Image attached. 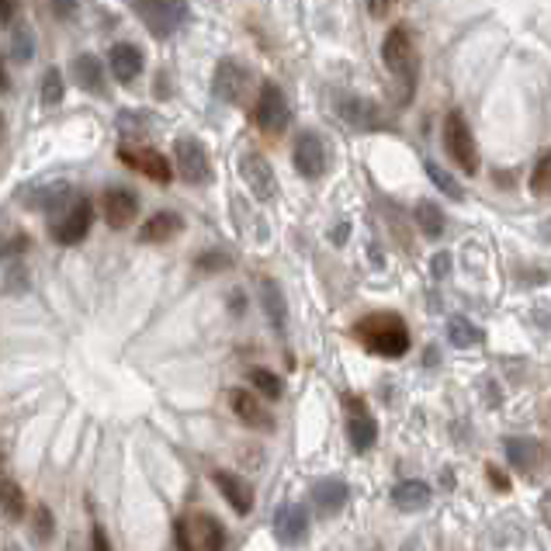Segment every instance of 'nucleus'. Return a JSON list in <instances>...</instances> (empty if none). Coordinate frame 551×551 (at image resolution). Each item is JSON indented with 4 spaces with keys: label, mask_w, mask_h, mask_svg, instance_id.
Instances as JSON below:
<instances>
[{
    "label": "nucleus",
    "mask_w": 551,
    "mask_h": 551,
    "mask_svg": "<svg viewBox=\"0 0 551 551\" xmlns=\"http://www.w3.org/2000/svg\"><path fill=\"white\" fill-rule=\"evenodd\" d=\"M295 170L306 177V180H319V177L330 170V150L323 142L319 133H302L295 139Z\"/></svg>",
    "instance_id": "nucleus-9"
},
{
    "label": "nucleus",
    "mask_w": 551,
    "mask_h": 551,
    "mask_svg": "<svg viewBox=\"0 0 551 551\" xmlns=\"http://www.w3.org/2000/svg\"><path fill=\"white\" fill-rule=\"evenodd\" d=\"M344 406H347V437H351L354 451H368V447H375L378 423H375V417L368 413V406H364L357 396H347L344 399Z\"/></svg>",
    "instance_id": "nucleus-13"
},
{
    "label": "nucleus",
    "mask_w": 551,
    "mask_h": 551,
    "mask_svg": "<svg viewBox=\"0 0 551 551\" xmlns=\"http://www.w3.org/2000/svg\"><path fill=\"white\" fill-rule=\"evenodd\" d=\"M52 11H56L63 22H69V18H73V11H77V0H52Z\"/></svg>",
    "instance_id": "nucleus-41"
},
{
    "label": "nucleus",
    "mask_w": 551,
    "mask_h": 551,
    "mask_svg": "<svg viewBox=\"0 0 551 551\" xmlns=\"http://www.w3.org/2000/svg\"><path fill=\"white\" fill-rule=\"evenodd\" d=\"M274 534L281 545H302L306 534H309V513L302 503H281L278 513H274Z\"/></svg>",
    "instance_id": "nucleus-14"
},
{
    "label": "nucleus",
    "mask_w": 551,
    "mask_h": 551,
    "mask_svg": "<svg viewBox=\"0 0 551 551\" xmlns=\"http://www.w3.org/2000/svg\"><path fill=\"white\" fill-rule=\"evenodd\" d=\"M174 163L177 174L184 177L188 184H208L212 180V160H208V150L201 146L195 135H180L174 142Z\"/></svg>",
    "instance_id": "nucleus-8"
},
{
    "label": "nucleus",
    "mask_w": 551,
    "mask_h": 551,
    "mask_svg": "<svg viewBox=\"0 0 551 551\" xmlns=\"http://www.w3.org/2000/svg\"><path fill=\"white\" fill-rule=\"evenodd\" d=\"M7 87H11V80L4 77V67H0V90H7Z\"/></svg>",
    "instance_id": "nucleus-46"
},
{
    "label": "nucleus",
    "mask_w": 551,
    "mask_h": 551,
    "mask_svg": "<svg viewBox=\"0 0 551 551\" xmlns=\"http://www.w3.org/2000/svg\"><path fill=\"white\" fill-rule=\"evenodd\" d=\"M399 0H368V11H372V18H389L392 14V7H396Z\"/></svg>",
    "instance_id": "nucleus-39"
},
{
    "label": "nucleus",
    "mask_w": 551,
    "mask_h": 551,
    "mask_svg": "<svg viewBox=\"0 0 551 551\" xmlns=\"http://www.w3.org/2000/svg\"><path fill=\"white\" fill-rule=\"evenodd\" d=\"M135 11L156 39H170L177 28L188 22V0H139Z\"/></svg>",
    "instance_id": "nucleus-4"
},
{
    "label": "nucleus",
    "mask_w": 551,
    "mask_h": 551,
    "mask_svg": "<svg viewBox=\"0 0 551 551\" xmlns=\"http://www.w3.org/2000/svg\"><path fill=\"white\" fill-rule=\"evenodd\" d=\"M73 80L87 94H105V67H101V60L90 56V52H80L73 60Z\"/></svg>",
    "instance_id": "nucleus-24"
},
{
    "label": "nucleus",
    "mask_w": 551,
    "mask_h": 551,
    "mask_svg": "<svg viewBox=\"0 0 551 551\" xmlns=\"http://www.w3.org/2000/svg\"><path fill=\"white\" fill-rule=\"evenodd\" d=\"M111 73H115V80L118 84H133L135 77L142 73V52H139V45L133 42H118L111 45Z\"/></svg>",
    "instance_id": "nucleus-20"
},
{
    "label": "nucleus",
    "mask_w": 551,
    "mask_h": 551,
    "mask_svg": "<svg viewBox=\"0 0 551 551\" xmlns=\"http://www.w3.org/2000/svg\"><path fill=\"white\" fill-rule=\"evenodd\" d=\"M447 340L464 351V347H475V344H479V330H475L464 316H451V319H447Z\"/></svg>",
    "instance_id": "nucleus-32"
},
{
    "label": "nucleus",
    "mask_w": 551,
    "mask_h": 551,
    "mask_svg": "<svg viewBox=\"0 0 551 551\" xmlns=\"http://www.w3.org/2000/svg\"><path fill=\"white\" fill-rule=\"evenodd\" d=\"M118 160H122L129 170L150 177L156 184H170V177H174L170 160L160 153V150H150V146H122V150H118Z\"/></svg>",
    "instance_id": "nucleus-10"
},
{
    "label": "nucleus",
    "mask_w": 551,
    "mask_h": 551,
    "mask_svg": "<svg viewBox=\"0 0 551 551\" xmlns=\"http://www.w3.org/2000/svg\"><path fill=\"white\" fill-rule=\"evenodd\" d=\"M340 115L354 129H381V111L368 97H340Z\"/></svg>",
    "instance_id": "nucleus-23"
},
{
    "label": "nucleus",
    "mask_w": 551,
    "mask_h": 551,
    "mask_svg": "<svg viewBox=\"0 0 551 551\" xmlns=\"http://www.w3.org/2000/svg\"><path fill=\"white\" fill-rule=\"evenodd\" d=\"M451 274V253H437L434 257V278H447Z\"/></svg>",
    "instance_id": "nucleus-42"
},
{
    "label": "nucleus",
    "mask_w": 551,
    "mask_h": 551,
    "mask_svg": "<svg viewBox=\"0 0 551 551\" xmlns=\"http://www.w3.org/2000/svg\"><path fill=\"white\" fill-rule=\"evenodd\" d=\"M212 90H216V97L225 101V105H243V97H246V90H250V73H246V67L236 63V60H222L219 67H216Z\"/></svg>",
    "instance_id": "nucleus-11"
},
{
    "label": "nucleus",
    "mask_w": 551,
    "mask_h": 551,
    "mask_svg": "<svg viewBox=\"0 0 551 551\" xmlns=\"http://www.w3.org/2000/svg\"><path fill=\"white\" fill-rule=\"evenodd\" d=\"M0 510L11 517V520H22L24 517V492L22 485L14 482L4 468H0Z\"/></svg>",
    "instance_id": "nucleus-27"
},
{
    "label": "nucleus",
    "mask_w": 551,
    "mask_h": 551,
    "mask_svg": "<svg viewBox=\"0 0 551 551\" xmlns=\"http://www.w3.org/2000/svg\"><path fill=\"white\" fill-rule=\"evenodd\" d=\"M174 537L180 551H222L225 548V528L212 513H191L174 524Z\"/></svg>",
    "instance_id": "nucleus-3"
},
{
    "label": "nucleus",
    "mask_w": 551,
    "mask_h": 551,
    "mask_svg": "<svg viewBox=\"0 0 551 551\" xmlns=\"http://www.w3.org/2000/svg\"><path fill=\"white\" fill-rule=\"evenodd\" d=\"M195 264H198L201 271H225V267L233 264V261H229L222 250H208V253H201Z\"/></svg>",
    "instance_id": "nucleus-36"
},
{
    "label": "nucleus",
    "mask_w": 551,
    "mask_h": 551,
    "mask_svg": "<svg viewBox=\"0 0 551 551\" xmlns=\"http://www.w3.org/2000/svg\"><path fill=\"white\" fill-rule=\"evenodd\" d=\"M28 250V233H11L0 240V261H14Z\"/></svg>",
    "instance_id": "nucleus-35"
},
{
    "label": "nucleus",
    "mask_w": 551,
    "mask_h": 551,
    "mask_svg": "<svg viewBox=\"0 0 551 551\" xmlns=\"http://www.w3.org/2000/svg\"><path fill=\"white\" fill-rule=\"evenodd\" d=\"M22 285H28V274H22V267L14 264V271H11V281H7V291H18Z\"/></svg>",
    "instance_id": "nucleus-44"
},
{
    "label": "nucleus",
    "mask_w": 551,
    "mask_h": 551,
    "mask_svg": "<svg viewBox=\"0 0 551 551\" xmlns=\"http://www.w3.org/2000/svg\"><path fill=\"white\" fill-rule=\"evenodd\" d=\"M381 60L389 73L399 80V90H402V105L413 97V87H417V49H413V35L406 24H396L385 42H381Z\"/></svg>",
    "instance_id": "nucleus-2"
},
{
    "label": "nucleus",
    "mask_w": 551,
    "mask_h": 551,
    "mask_svg": "<svg viewBox=\"0 0 551 551\" xmlns=\"http://www.w3.org/2000/svg\"><path fill=\"white\" fill-rule=\"evenodd\" d=\"M530 195L545 198L551 195V150H541L534 160V170H530Z\"/></svg>",
    "instance_id": "nucleus-29"
},
{
    "label": "nucleus",
    "mask_w": 551,
    "mask_h": 551,
    "mask_svg": "<svg viewBox=\"0 0 551 551\" xmlns=\"http://www.w3.org/2000/svg\"><path fill=\"white\" fill-rule=\"evenodd\" d=\"M67 201H69V184H67V180L39 184L35 191H28V195H24V205H28V208H35V212H52V208H60V205H67Z\"/></svg>",
    "instance_id": "nucleus-26"
},
{
    "label": "nucleus",
    "mask_w": 551,
    "mask_h": 551,
    "mask_svg": "<svg viewBox=\"0 0 551 551\" xmlns=\"http://www.w3.org/2000/svg\"><path fill=\"white\" fill-rule=\"evenodd\" d=\"M240 174L250 188V195L257 201H271L278 195V180H274V170L261 153H243L240 156Z\"/></svg>",
    "instance_id": "nucleus-12"
},
{
    "label": "nucleus",
    "mask_w": 551,
    "mask_h": 551,
    "mask_svg": "<svg viewBox=\"0 0 551 551\" xmlns=\"http://www.w3.org/2000/svg\"><path fill=\"white\" fill-rule=\"evenodd\" d=\"M309 500H312V510H316L323 520H330V517H336L340 510L347 507L351 489L344 482H336V479H319V482L312 485Z\"/></svg>",
    "instance_id": "nucleus-18"
},
{
    "label": "nucleus",
    "mask_w": 551,
    "mask_h": 551,
    "mask_svg": "<svg viewBox=\"0 0 551 551\" xmlns=\"http://www.w3.org/2000/svg\"><path fill=\"white\" fill-rule=\"evenodd\" d=\"M52 534V517H49V507H39L35 510V537L45 541Z\"/></svg>",
    "instance_id": "nucleus-37"
},
{
    "label": "nucleus",
    "mask_w": 551,
    "mask_h": 551,
    "mask_svg": "<svg viewBox=\"0 0 551 551\" xmlns=\"http://www.w3.org/2000/svg\"><path fill=\"white\" fill-rule=\"evenodd\" d=\"M507 462L528 479L537 482L551 472V447L541 441H528V437H510L507 441Z\"/></svg>",
    "instance_id": "nucleus-6"
},
{
    "label": "nucleus",
    "mask_w": 551,
    "mask_h": 551,
    "mask_svg": "<svg viewBox=\"0 0 551 551\" xmlns=\"http://www.w3.org/2000/svg\"><path fill=\"white\" fill-rule=\"evenodd\" d=\"M90 222H94V205L87 198L73 201L67 212V219L56 222V240L63 243V246H73V243H80L84 236L90 233Z\"/></svg>",
    "instance_id": "nucleus-17"
},
{
    "label": "nucleus",
    "mask_w": 551,
    "mask_h": 551,
    "mask_svg": "<svg viewBox=\"0 0 551 551\" xmlns=\"http://www.w3.org/2000/svg\"><path fill=\"white\" fill-rule=\"evenodd\" d=\"M229 409L240 417V423L253 427V430H274V417L261 406V399L250 389H229Z\"/></svg>",
    "instance_id": "nucleus-16"
},
{
    "label": "nucleus",
    "mask_w": 551,
    "mask_h": 551,
    "mask_svg": "<svg viewBox=\"0 0 551 551\" xmlns=\"http://www.w3.org/2000/svg\"><path fill=\"white\" fill-rule=\"evenodd\" d=\"M4 125H7V122H4V111H0V142H4Z\"/></svg>",
    "instance_id": "nucleus-47"
},
{
    "label": "nucleus",
    "mask_w": 551,
    "mask_h": 551,
    "mask_svg": "<svg viewBox=\"0 0 551 551\" xmlns=\"http://www.w3.org/2000/svg\"><path fill=\"white\" fill-rule=\"evenodd\" d=\"M184 233V219L177 212H156L150 219L142 222L139 229V240L142 243H167V240H177Z\"/></svg>",
    "instance_id": "nucleus-21"
},
{
    "label": "nucleus",
    "mask_w": 551,
    "mask_h": 551,
    "mask_svg": "<svg viewBox=\"0 0 551 551\" xmlns=\"http://www.w3.org/2000/svg\"><path fill=\"white\" fill-rule=\"evenodd\" d=\"M427 177H430V180H434V184H437V188H441V191L451 201H462L464 198V191L458 188V180H455L451 174H444V170L437 167V163H434V160H427Z\"/></svg>",
    "instance_id": "nucleus-34"
},
{
    "label": "nucleus",
    "mask_w": 551,
    "mask_h": 551,
    "mask_svg": "<svg viewBox=\"0 0 551 551\" xmlns=\"http://www.w3.org/2000/svg\"><path fill=\"white\" fill-rule=\"evenodd\" d=\"M413 216H417L419 233H423L427 240H441L444 236V212L434 205V201H419Z\"/></svg>",
    "instance_id": "nucleus-28"
},
{
    "label": "nucleus",
    "mask_w": 551,
    "mask_h": 551,
    "mask_svg": "<svg viewBox=\"0 0 551 551\" xmlns=\"http://www.w3.org/2000/svg\"><path fill=\"white\" fill-rule=\"evenodd\" d=\"M246 378H250V385H253L264 399H271V402L281 399V392H285V381L274 375V372H267V368H250V375Z\"/></svg>",
    "instance_id": "nucleus-31"
},
{
    "label": "nucleus",
    "mask_w": 551,
    "mask_h": 551,
    "mask_svg": "<svg viewBox=\"0 0 551 551\" xmlns=\"http://www.w3.org/2000/svg\"><path fill=\"white\" fill-rule=\"evenodd\" d=\"M261 306L267 312V323L281 333L288 326V306L285 295H281V285L274 278H261Z\"/></svg>",
    "instance_id": "nucleus-25"
},
{
    "label": "nucleus",
    "mask_w": 551,
    "mask_h": 551,
    "mask_svg": "<svg viewBox=\"0 0 551 551\" xmlns=\"http://www.w3.org/2000/svg\"><path fill=\"white\" fill-rule=\"evenodd\" d=\"M90 551H111V541L101 524H94V530H90Z\"/></svg>",
    "instance_id": "nucleus-40"
},
{
    "label": "nucleus",
    "mask_w": 551,
    "mask_h": 551,
    "mask_svg": "<svg viewBox=\"0 0 551 551\" xmlns=\"http://www.w3.org/2000/svg\"><path fill=\"white\" fill-rule=\"evenodd\" d=\"M212 482H216V489L225 496V503L236 510L240 517H246L253 510V485L240 479L236 472H222L219 468V472H212Z\"/></svg>",
    "instance_id": "nucleus-19"
},
{
    "label": "nucleus",
    "mask_w": 551,
    "mask_h": 551,
    "mask_svg": "<svg viewBox=\"0 0 551 551\" xmlns=\"http://www.w3.org/2000/svg\"><path fill=\"white\" fill-rule=\"evenodd\" d=\"M392 507L402 510V513H419V510L430 507V485L419 482V479H406L392 489Z\"/></svg>",
    "instance_id": "nucleus-22"
},
{
    "label": "nucleus",
    "mask_w": 551,
    "mask_h": 551,
    "mask_svg": "<svg viewBox=\"0 0 551 551\" xmlns=\"http://www.w3.org/2000/svg\"><path fill=\"white\" fill-rule=\"evenodd\" d=\"M485 479H489V485H492L496 492H510V479L496 468V464H485Z\"/></svg>",
    "instance_id": "nucleus-38"
},
{
    "label": "nucleus",
    "mask_w": 551,
    "mask_h": 551,
    "mask_svg": "<svg viewBox=\"0 0 551 551\" xmlns=\"http://www.w3.org/2000/svg\"><path fill=\"white\" fill-rule=\"evenodd\" d=\"M101 208H105V222L111 229H129L139 216V198L125 188H108L101 198Z\"/></svg>",
    "instance_id": "nucleus-15"
},
{
    "label": "nucleus",
    "mask_w": 551,
    "mask_h": 551,
    "mask_svg": "<svg viewBox=\"0 0 551 551\" xmlns=\"http://www.w3.org/2000/svg\"><path fill=\"white\" fill-rule=\"evenodd\" d=\"M444 150H447V156L462 167L464 174L479 170V150H475V139H472V129H468L462 111H451L444 118Z\"/></svg>",
    "instance_id": "nucleus-5"
},
{
    "label": "nucleus",
    "mask_w": 551,
    "mask_h": 551,
    "mask_svg": "<svg viewBox=\"0 0 551 551\" xmlns=\"http://www.w3.org/2000/svg\"><path fill=\"white\" fill-rule=\"evenodd\" d=\"M354 336L364 344V351L378 357H402L409 351V326L396 312H372L354 323Z\"/></svg>",
    "instance_id": "nucleus-1"
},
{
    "label": "nucleus",
    "mask_w": 551,
    "mask_h": 551,
    "mask_svg": "<svg viewBox=\"0 0 551 551\" xmlns=\"http://www.w3.org/2000/svg\"><path fill=\"white\" fill-rule=\"evenodd\" d=\"M14 7H18V0H0V24H11Z\"/></svg>",
    "instance_id": "nucleus-43"
},
{
    "label": "nucleus",
    "mask_w": 551,
    "mask_h": 551,
    "mask_svg": "<svg viewBox=\"0 0 551 551\" xmlns=\"http://www.w3.org/2000/svg\"><path fill=\"white\" fill-rule=\"evenodd\" d=\"M11 56H14V63H32V56H35V32H32V24H18L11 32Z\"/></svg>",
    "instance_id": "nucleus-30"
},
{
    "label": "nucleus",
    "mask_w": 551,
    "mask_h": 551,
    "mask_svg": "<svg viewBox=\"0 0 551 551\" xmlns=\"http://www.w3.org/2000/svg\"><path fill=\"white\" fill-rule=\"evenodd\" d=\"M7 551H22V548H14V545H7Z\"/></svg>",
    "instance_id": "nucleus-48"
},
{
    "label": "nucleus",
    "mask_w": 551,
    "mask_h": 551,
    "mask_svg": "<svg viewBox=\"0 0 551 551\" xmlns=\"http://www.w3.org/2000/svg\"><path fill=\"white\" fill-rule=\"evenodd\" d=\"M63 97H67L63 73H60L56 67L45 69V77H42V105H45V108H56V105H63Z\"/></svg>",
    "instance_id": "nucleus-33"
},
{
    "label": "nucleus",
    "mask_w": 551,
    "mask_h": 551,
    "mask_svg": "<svg viewBox=\"0 0 551 551\" xmlns=\"http://www.w3.org/2000/svg\"><path fill=\"white\" fill-rule=\"evenodd\" d=\"M541 520L551 528V485L545 489V496H541Z\"/></svg>",
    "instance_id": "nucleus-45"
},
{
    "label": "nucleus",
    "mask_w": 551,
    "mask_h": 551,
    "mask_svg": "<svg viewBox=\"0 0 551 551\" xmlns=\"http://www.w3.org/2000/svg\"><path fill=\"white\" fill-rule=\"evenodd\" d=\"M253 122L261 125V133L267 135H281L291 122V108H288L285 90L278 84L264 80L261 84V94H257V105H253Z\"/></svg>",
    "instance_id": "nucleus-7"
}]
</instances>
